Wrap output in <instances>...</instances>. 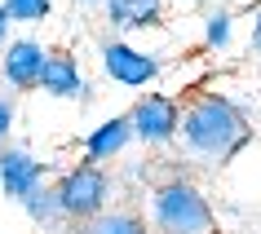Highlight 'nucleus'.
Instances as JSON below:
<instances>
[{
	"label": "nucleus",
	"mask_w": 261,
	"mask_h": 234,
	"mask_svg": "<svg viewBox=\"0 0 261 234\" xmlns=\"http://www.w3.org/2000/svg\"><path fill=\"white\" fill-rule=\"evenodd\" d=\"M252 141V120L234 97L217 89H199L181 102V124H177V155L181 164L199 172H217Z\"/></svg>",
	"instance_id": "1"
},
{
	"label": "nucleus",
	"mask_w": 261,
	"mask_h": 234,
	"mask_svg": "<svg viewBox=\"0 0 261 234\" xmlns=\"http://www.w3.org/2000/svg\"><path fill=\"white\" fill-rule=\"evenodd\" d=\"M142 217H146L151 234H221L217 208H213L208 190L195 177H186V172L151 181Z\"/></svg>",
	"instance_id": "2"
},
{
	"label": "nucleus",
	"mask_w": 261,
	"mask_h": 234,
	"mask_svg": "<svg viewBox=\"0 0 261 234\" xmlns=\"http://www.w3.org/2000/svg\"><path fill=\"white\" fill-rule=\"evenodd\" d=\"M54 194H58V208H62L67 225L75 230V225H84L89 217H97L115 203V177H111V168L80 159V164H71L67 172L54 177Z\"/></svg>",
	"instance_id": "3"
},
{
	"label": "nucleus",
	"mask_w": 261,
	"mask_h": 234,
	"mask_svg": "<svg viewBox=\"0 0 261 234\" xmlns=\"http://www.w3.org/2000/svg\"><path fill=\"white\" fill-rule=\"evenodd\" d=\"M97 67L120 89H151L164 75V57L155 49L133 44L128 36H111V40H97Z\"/></svg>",
	"instance_id": "4"
},
{
	"label": "nucleus",
	"mask_w": 261,
	"mask_h": 234,
	"mask_svg": "<svg viewBox=\"0 0 261 234\" xmlns=\"http://www.w3.org/2000/svg\"><path fill=\"white\" fill-rule=\"evenodd\" d=\"M128 124H133V141H142L146 151H168L177 141L181 102L173 93H142L128 106Z\"/></svg>",
	"instance_id": "5"
},
{
	"label": "nucleus",
	"mask_w": 261,
	"mask_h": 234,
	"mask_svg": "<svg viewBox=\"0 0 261 234\" xmlns=\"http://www.w3.org/2000/svg\"><path fill=\"white\" fill-rule=\"evenodd\" d=\"M44 62H49V49L36 36H14L0 49V84L14 89V93H36Z\"/></svg>",
	"instance_id": "6"
},
{
	"label": "nucleus",
	"mask_w": 261,
	"mask_h": 234,
	"mask_svg": "<svg viewBox=\"0 0 261 234\" xmlns=\"http://www.w3.org/2000/svg\"><path fill=\"white\" fill-rule=\"evenodd\" d=\"M49 181V168H44V159L31 146H18V141H5L0 146V190L9 194V199H27V194H36Z\"/></svg>",
	"instance_id": "7"
},
{
	"label": "nucleus",
	"mask_w": 261,
	"mask_h": 234,
	"mask_svg": "<svg viewBox=\"0 0 261 234\" xmlns=\"http://www.w3.org/2000/svg\"><path fill=\"white\" fill-rule=\"evenodd\" d=\"M40 93L54 97V102H89L93 97V84L84 80L80 71V57L67 53V49H49V62L40 71Z\"/></svg>",
	"instance_id": "8"
},
{
	"label": "nucleus",
	"mask_w": 261,
	"mask_h": 234,
	"mask_svg": "<svg viewBox=\"0 0 261 234\" xmlns=\"http://www.w3.org/2000/svg\"><path fill=\"white\" fill-rule=\"evenodd\" d=\"M128 146H133V124H128V115H111V120H102V124H93L84 133L80 155H84V164L107 168V164H115Z\"/></svg>",
	"instance_id": "9"
},
{
	"label": "nucleus",
	"mask_w": 261,
	"mask_h": 234,
	"mask_svg": "<svg viewBox=\"0 0 261 234\" xmlns=\"http://www.w3.org/2000/svg\"><path fill=\"white\" fill-rule=\"evenodd\" d=\"M168 0H102V22L115 36H133V31H155L164 22Z\"/></svg>",
	"instance_id": "10"
},
{
	"label": "nucleus",
	"mask_w": 261,
	"mask_h": 234,
	"mask_svg": "<svg viewBox=\"0 0 261 234\" xmlns=\"http://www.w3.org/2000/svg\"><path fill=\"white\" fill-rule=\"evenodd\" d=\"M75 234H151V225H146V217H142L138 208H115L111 203L107 212H97L84 225H75Z\"/></svg>",
	"instance_id": "11"
},
{
	"label": "nucleus",
	"mask_w": 261,
	"mask_h": 234,
	"mask_svg": "<svg viewBox=\"0 0 261 234\" xmlns=\"http://www.w3.org/2000/svg\"><path fill=\"white\" fill-rule=\"evenodd\" d=\"M22 212L36 221V230H40V234H62V230H71L67 217H62V208H58L54 181H44L36 194H27V199H22Z\"/></svg>",
	"instance_id": "12"
},
{
	"label": "nucleus",
	"mask_w": 261,
	"mask_h": 234,
	"mask_svg": "<svg viewBox=\"0 0 261 234\" xmlns=\"http://www.w3.org/2000/svg\"><path fill=\"white\" fill-rule=\"evenodd\" d=\"M204 44L213 49V53H226L234 44V18L230 9H213V14L204 18Z\"/></svg>",
	"instance_id": "13"
},
{
	"label": "nucleus",
	"mask_w": 261,
	"mask_h": 234,
	"mask_svg": "<svg viewBox=\"0 0 261 234\" xmlns=\"http://www.w3.org/2000/svg\"><path fill=\"white\" fill-rule=\"evenodd\" d=\"M5 5V14H9V22H44V18L54 14V0H0Z\"/></svg>",
	"instance_id": "14"
},
{
	"label": "nucleus",
	"mask_w": 261,
	"mask_h": 234,
	"mask_svg": "<svg viewBox=\"0 0 261 234\" xmlns=\"http://www.w3.org/2000/svg\"><path fill=\"white\" fill-rule=\"evenodd\" d=\"M14 120H18V97H14V89H0V146L14 133Z\"/></svg>",
	"instance_id": "15"
},
{
	"label": "nucleus",
	"mask_w": 261,
	"mask_h": 234,
	"mask_svg": "<svg viewBox=\"0 0 261 234\" xmlns=\"http://www.w3.org/2000/svg\"><path fill=\"white\" fill-rule=\"evenodd\" d=\"M248 44H252V53H261V5L252 14V27H248Z\"/></svg>",
	"instance_id": "16"
},
{
	"label": "nucleus",
	"mask_w": 261,
	"mask_h": 234,
	"mask_svg": "<svg viewBox=\"0 0 261 234\" xmlns=\"http://www.w3.org/2000/svg\"><path fill=\"white\" fill-rule=\"evenodd\" d=\"M14 40V22H9V14H5V5H0V49Z\"/></svg>",
	"instance_id": "17"
},
{
	"label": "nucleus",
	"mask_w": 261,
	"mask_h": 234,
	"mask_svg": "<svg viewBox=\"0 0 261 234\" xmlns=\"http://www.w3.org/2000/svg\"><path fill=\"white\" fill-rule=\"evenodd\" d=\"M71 5H80V9H102V0H71Z\"/></svg>",
	"instance_id": "18"
},
{
	"label": "nucleus",
	"mask_w": 261,
	"mask_h": 234,
	"mask_svg": "<svg viewBox=\"0 0 261 234\" xmlns=\"http://www.w3.org/2000/svg\"><path fill=\"white\" fill-rule=\"evenodd\" d=\"M257 67H261V53H257Z\"/></svg>",
	"instance_id": "19"
},
{
	"label": "nucleus",
	"mask_w": 261,
	"mask_h": 234,
	"mask_svg": "<svg viewBox=\"0 0 261 234\" xmlns=\"http://www.w3.org/2000/svg\"><path fill=\"white\" fill-rule=\"evenodd\" d=\"M257 5H261V0H257Z\"/></svg>",
	"instance_id": "20"
}]
</instances>
